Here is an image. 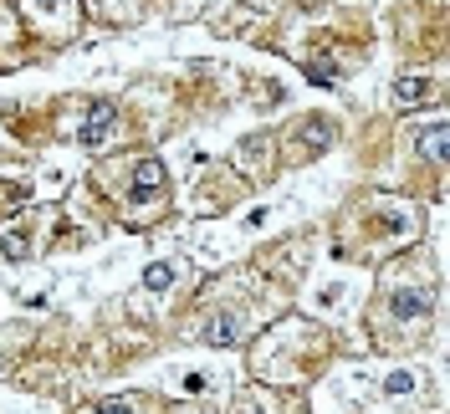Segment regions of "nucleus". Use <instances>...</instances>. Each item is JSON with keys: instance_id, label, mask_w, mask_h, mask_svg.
Here are the masks:
<instances>
[{"instance_id": "obj_1", "label": "nucleus", "mask_w": 450, "mask_h": 414, "mask_svg": "<svg viewBox=\"0 0 450 414\" xmlns=\"http://www.w3.org/2000/svg\"><path fill=\"white\" fill-rule=\"evenodd\" d=\"M113 123H118V107H113V102H93L88 123H82V143H88V148H97L102 138L113 134Z\"/></svg>"}, {"instance_id": "obj_2", "label": "nucleus", "mask_w": 450, "mask_h": 414, "mask_svg": "<svg viewBox=\"0 0 450 414\" xmlns=\"http://www.w3.org/2000/svg\"><path fill=\"white\" fill-rule=\"evenodd\" d=\"M420 148H425V154H430V164L440 169V164H445V123H430V128H425Z\"/></svg>"}, {"instance_id": "obj_3", "label": "nucleus", "mask_w": 450, "mask_h": 414, "mask_svg": "<svg viewBox=\"0 0 450 414\" xmlns=\"http://www.w3.org/2000/svg\"><path fill=\"white\" fill-rule=\"evenodd\" d=\"M159 179H164V174H159V164H154V159H143V164H138V179H134V200L154 194V189H159Z\"/></svg>"}, {"instance_id": "obj_4", "label": "nucleus", "mask_w": 450, "mask_h": 414, "mask_svg": "<svg viewBox=\"0 0 450 414\" xmlns=\"http://www.w3.org/2000/svg\"><path fill=\"white\" fill-rule=\"evenodd\" d=\"M420 97H425V82H420V77H404V82H399V93H394V102H404V107L420 102Z\"/></svg>"}, {"instance_id": "obj_5", "label": "nucleus", "mask_w": 450, "mask_h": 414, "mask_svg": "<svg viewBox=\"0 0 450 414\" xmlns=\"http://www.w3.org/2000/svg\"><path fill=\"white\" fill-rule=\"evenodd\" d=\"M169 281H174V266H164V261L143 271V287H154V292H159V287H169Z\"/></svg>"}, {"instance_id": "obj_6", "label": "nucleus", "mask_w": 450, "mask_h": 414, "mask_svg": "<svg viewBox=\"0 0 450 414\" xmlns=\"http://www.w3.org/2000/svg\"><path fill=\"white\" fill-rule=\"evenodd\" d=\"M415 384H420L415 374H394V379H389V384H384V389H389V394H410V389H415Z\"/></svg>"}, {"instance_id": "obj_7", "label": "nucleus", "mask_w": 450, "mask_h": 414, "mask_svg": "<svg viewBox=\"0 0 450 414\" xmlns=\"http://www.w3.org/2000/svg\"><path fill=\"white\" fill-rule=\"evenodd\" d=\"M0 256H26L20 251V235H0Z\"/></svg>"}, {"instance_id": "obj_8", "label": "nucleus", "mask_w": 450, "mask_h": 414, "mask_svg": "<svg viewBox=\"0 0 450 414\" xmlns=\"http://www.w3.org/2000/svg\"><path fill=\"white\" fill-rule=\"evenodd\" d=\"M93 414H134V404H123V399H113V404H97Z\"/></svg>"}]
</instances>
